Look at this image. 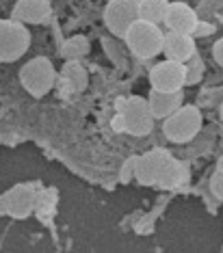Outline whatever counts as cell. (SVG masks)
<instances>
[{
    "label": "cell",
    "instance_id": "obj_1",
    "mask_svg": "<svg viewBox=\"0 0 223 253\" xmlns=\"http://www.w3.org/2000/svg\"><path fill=\"white\" fill-rule=\"evenodd\" d=\"M117 128L126 130L134 136L150 134L154 128V115L150 111L145 97L133 95V97H124L117 102Z\"/></svg>",
    "mask_w": 223,
    "mask_h": 253
},
{
    "label": "cell",
    "instance_id": "obj_2",
    "mask_svg": "<svg viewBox=\"0 0 223 253\" xmlns=\"http://www.w3.org/2000/svg\"><path fill=\"white\" fill-rule=\"evenodd\" d=\"M126 43L139 59H152V56L163 52V39L165 33L158 28V24L145 20H136L133 26L126 31Z\"/></svg>",
    "mask_w": 223,
    "mask_h": 253
},
{
    "label": "cell",
    "instance_id": "obj_3",
    "mask_svg": "<svg viewBox=\"0 0 223 253\" xmlns=\"http://www.w3.org/2000/svg\"><path fill=\"white\" fill-rule=\"evenodd\" d=\"M20 80L33 97H44L56 83V70L45 56H35L20 70Z\"/></svg>",
    "mask_w": 223,
    "mask_h": 253
},
{
    "label": "cell",
    "instance_id": "obj_4",
    "mask_svg": "<svg viewBox=\"0 0 223 253\" xmlns=\"http://www.w3.org/2000/svg\"><path fill=\"white\" fill-rule=\"evenodd\" d=\"M202 128V113L197 106H180L176 113L165 117L163 132L169 141L174 143H186Z\"/></svg>",
    "mask_w": 223,
    "mask_h": 253
},
{
    "label": "cell",
    "instance_id": "obj_5",
    "mask_svg": "<svg viewBox=\"0 0 223 253\" xmlns=\"http://www.w3.org/2000/svg\"><path fill=\"white\" fill-rule=\"evenodd\" d=\"M31 45V33L18 20H0V63H13Z\"/></svg>",
    "mask_w": 223,
    "mask_h": 253
},
{
    "label": "cell",
    "instance_id": "obj_6",
    "mask_svg": "<svg viewBox=\"0 0 223 253\" xmlns=\"http://www.w3.org/2000/svg\"><path fill=\"white\" fill-rule=\"evenodd\" d=\"M141 0H108L104 9V22L108 31L117 37H124L126 31L139 20Z\"/></svg>",
    "mask_w": 223,
    "mask_h": 253
},
{
    "label": "cell",
    "instance_id": "obj_7",
    "mask_svg": "<svg viewBox=\"0 0 223 253\" xmlns=\"http://www.w3.org/2000/svg\"><path fill=\"white\" fill-rule=\"evenodd\" d=\"M169 163H171V156L165 152V149H152V152L134 158L133 173H134L136 180H139V184L152 186V184H158V180L163 177Z\"/></svg>",
    "mask_w": 223,
    "mask_h": 253
},
{
    "label": "cell",
    "instance_id": "obj_8",
    "mask_svg": "<svg viewBox=\"0 0 223 253\" xmlns=\"http://www.w3.org/2000/svg\"><path fill=\"white\" fill-rule=\"evenodd\" d=\"M184 78H186L184 63L169 61V59L154 65V70L150 72V84L152 89H158V91H180L186 84Z\"/></svg>",
    "mask_w": 223,
    "mask_h": 253
},
{
    "label": "cell",
    "instance_id": "obj_9",
    "mask_svg": "<svg viewBox=\"0 0 223 253\" xmlns=\"http://www.w3.org/2000/svg\"><path fill=\"white\" fill-rule=\"evenodd\" d=\"M2 208L13 218H26L35 208V191L26 184H15L2 197Z\"/></svg>",
    "mask_w": 223,
    "mask_h": 253
},
{
    "label": "cell",
    "instance_id": "obj_10",
    "mask_svg": "<svg viewBox=\"0 0 223 253\" xmlns=\"http://www.w3.org/2000/svg\"><path fill=\"white\" fill-rule=\"evenodd\" d=\"M165 24L171 33H184L191 35L193 31H197L199 18L188 4L184 2H169L167 13H165Z\"/></svg>",
    "mask_w": 223,
    "mask_h": 253
},
{
    "label": "cell",
    "instance_id": "obj_11",
    "mask_svg": "<svg viewBox=\"0 0 223 253\" xmlns=\"http://www.w3.org/2000/svg\"><path fill=\"white\" fill-rule=\"evenodd\" d=\"M182 89L180 91H158L152 89L150 97H147V104H150V111L154 115V119H165L169 117L171 113H176L182 106Z\"/></svg>",
    "mask_w": 223,
    "mask_h": 253
},
{
    "label": "cell",
    "instance_id": "obj_12",
    "mask_svg": "<svg viewBox=\"0 0 223 253\" xmlns=\"http://www.w3.org/2000/svg\"><path fill=\"white\" fill-rule=\"evenodd\" d=\"M50 13H52L50 0H18L13 9V20L22 24H42L50 18Z\"/></svg>",
    "mask_w": 223,
    "mask_h": 253
},
{
    "label": "cell",
    "instance_id": "obj_13",
    "mask_svg": "<svg viewBox=\"0 0 223 253\" xmlns=\"http://www.w3.org/2000/svg\"><path fill=\"white\" fill-rule=\"evenodd\" d=\"M163 52L169 61H178L184 63L188 56L195 54V42H193L191 35H184V33H167L163 39Z\"/></svg>",
    "mask_w": 223,
    "mask_h": 253
},
{
    "label": "cell",
    "instance_id": "obj_14",
    "mask_svg": "<svg viewBox=\"0 0 223 253\" xmlns=\"http://www.w3.org/2000/svg\"><path fill=\"white\" fill-rule=\"evenodd\" d=\"M167 7H169V0H141L139 20L152 22V24H161V22H165Z\"/></svg>",
    "mask_w": 223,
    "mask_h": 253
},
{
    "label": "cell",
    "instance_id": "obj_15",
    "mask_svg": "<svg viewBox=\"0 0 223 253\" xmlns=\"http://www.w3.org/2000/svg\"><path fill=\"white\" fill-rule=\"evenodd\" d=\"M188 180V165L184 163H178V160L171 158V163L167 165L163 177L158 180V186L163 188H174V186H180L182 182Z\"/></svg>",
    "mask_w": 223,
    "mask_h": 253
},
{
    "label": "cell",
    "instance_id": "obj_16",
    "mask_svg": "<svg viewBox=\"0 0 223 253\" xmlns=\"http://www.w3.org/2000/svg\"><path fill=\"white\" fill-rule=\"evenodd\" d=\"M63 80L74 89V91H83L87 84V74L78 63H67L65 70H63Z\"/></svg>",
    "mask_w": 223,
    "mask_h": 253
},
{
    "label": "cell",
    "instance_id": "obj_17",
    "mask_svg": "<svg viewBox=\"0 0 223 253\" xmlns=\"http://www.w3.org/2000/svg\"><path fill=\"white\" fill-rule=\"evenodd\" d=\"M184 70H186V78H184L186 84L199 83V80H202V76H204V59L195 52L193 56H188V59L184 61Z\"/></svg>",
    "mask_w": 223,
    "mask_h": 253
},
{
    "label": "cell",
    "instance_id": "obj_18",
    "mask_svg": "<svg viewBox=\"0 0 223 253\" xmlns=\"http://www.w3.org/2000/svg\"><path fill=\"white\" fill-rule=\"evenodd\" d=\"M210 191H213L217 199L223 201V173L221 171H217V173H213V177H210Z\"/></svg>",
    "mask_w": 223,
    "mask_h": 253
},
{
    "label": "cell",
    "instance_id": "obj_19",
    "mask_svg": "<svg viewBox=\"0 0 223 253\" xmlns=\"http://www.w3.org/2000/svg\"><path fill=\"white\" fill-rule=\"evenodd\" d=\"M213 56H215V61L223 67V37L213 45Z\"/></svg>",
    "mask_w": 223,
    "mask_h": 253
},
{
    "label": "cell",
    "instance_id": "obj_20",
    "mask_svg": "<svg viewBox=\"0 0 223 253\" xmlns=\"http://www.w3.org/2000/svg\"><path fill=\"white\" fill-rule=\"evenodd\" d=\"M217 171H221V173H223V156L219 158V163H217Z\"/></svg>",
    "mask_w": 223,
    "mask_h": 253
},
{
    "label": "cell",
    "instance_id": "obj_21",
    "mask_svg": "<svg viewBox=\"0 0 223 253\" xmlns=\"http://www.w3.org/2000/svg\"><path fill=\"white\" fill-rule=\"evenodd\" d=\"M221 119H223V104H221Z\"/></svg>",
    "mask_w": 223,
    "mask_h": 253
}]
</instances>
